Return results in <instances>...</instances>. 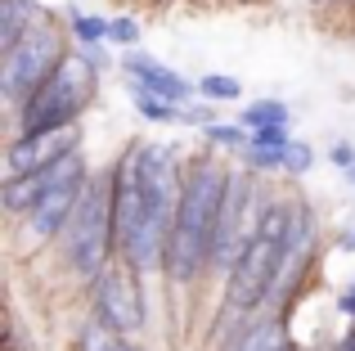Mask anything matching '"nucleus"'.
Masks as SVG:
<instances>
[{"label":"nucleus","instance_id":"obj_13","mask_svg":"<svg viewBox=\"0 0 355 351\" xmlns=\"http://www.w3.org/2000/svg\"><path fill=\"white\" fill-rule=\"evenodd\" d=\"M121 68L130 72V81H135L139 90H148V95H157V99H166V104H184V99L193 95V86L180 77V72H171L166 63H157V59H148V54H130Z\"/></svg>","mask_w":355,"mask_h":351},{"label":"nucleus","instance_id":"obj_2","mask_svg":"<svg viewBox=\"0 0 355 351\" xmlns=\"http://www.w3.org/2000/svg\"><path fill=\"white\" fill-rule=\"evenodd\" d=\"M225 189H230V171L216 158H198L184 171L180 207H175V225L162 262V275L171 284H193L202 275V266H211V234H216Z\"/></svg>","mask_w":355,"mask_h":351},{"label":"nucleus","instance_id":"obj_27","mask_svg":"<svg viewBox=\"0 0 355 351\" xmlns=\"http://www.w3.org/2000/svg\"><path fill=\"white\" fill-rule=\"evenodd\" d=\"M342 248H347V252H355V225L347 230V234H342Z\"/></svg>","mask_w":355,"mask_h":351},{"label":"nucleus","instance_id":"obj_1","mask_svg":"<svg viewBox=\"0 0 355 351\" xmlns=\"http://www.w3.org/2000/svg\"><path fill=\"white\" fill-rule=\"evenodd\" d=\"M117 180V257L135 275L166 262V239L175 225L184 176L171 144H139L113 171Z\"/></svg>","mask_w":355,"mask_h":351},{"label":"nucleus","instance_id":"obj_22","mask_svg":"<svg viewBox=\"0 0 355 351\" xmlns=\"http://www.w3.org/2000/svg\"><path fill=\"white\" fill-rule=\"evenodd\" d=\"M72 32L81 36V45L108 41V18H95V14H72Z\"/></svg>","mask_w":355,"mask_h":351},{"label":"nucleus","instance_id":"obj_4","mask_svg":"<svg viewBox=\"0 0 355 351\" xmlns=\"http://www.w3.org/2000/svg\"><path fill=\"white\" fill-rule=\"evenodd\" d=\"M293 216H297V203H266L257 239L248 243V252L230 271V289H225V316L230 320L266 307L279 257H284V243H288V230H293Z\"/></svg>","mask_w":355,"mask_h":351},{"label":"nucleus","instance_id":"obj_17","mask_svg":"<svg viewBox=\"0 0 355 351\" xmlns=\"http://www.w3.org/2000/svg\"><path fill=\"white\" fill-rule=\"evenodd\" d=\"M117 347H121V334L108 329L104 320H90V325L81 329V351H117Z\"/></svg>","mask_w":355,"mask_h":351},{"label":"nucleus","instance_id":"obj_19","mask_svg":"<svg viewBox=\"0 0 355 351\" xmlns=\"http://www.w3.org/2000/svg\"><path fill=\"white\" fill-rule=\"evenodd\" d=\"M198 95L202 99H216V104H230V99L243 95V86H239L234 77H225V72H211V77L198 81Z\"/></svg>","mask_w":355,"mask_h":351},{"label":"nucleus","instance_id":"obj_28","mask_svg":"<svg viewBox=\"0 0 355 351\" xmlns=\"http://www.w3.org/2000/svg\"><path fill=\"white\" fill-rule=\"evenodd\" d=\"M338 351H355V329H351L347 338H342V347H338Z\"/></svg>","mask_w":355,"mask_h":351},{"label":"nucleus","instance_id":"obj_12","mask_svg":"<svg viewBox=\"0 0 355 351\" xmlns=\"http://www.w3.org/2000/svg\"><path fill=\"white\" fill-rule=\"evenodd\" d=\"M77 140H81L77 122L72 126H54V131H36V135H18V140L9 144V176L50 167V162L63 158V153L77 149Z\"/></svg>","mask_w":355,"mask_h":351},{"label":"nucleus","instance_id":"obj_8","mask_svg":"<svg viewBox=\"0 0 355 351\" xmlns=\"http://www.w3.org/2000/svg\"><path fill=\"white\" fill-rule=\"evenodd\" d=\"M95 320H104L117 334H135L144 329V298H139V275L126 262L108 266L95 280Z\"/></svg>","mask_w":355,"mask_h":351},{"label":"nucleus","instance_id":"obj_11","mask_svg":"<svg viewBox=\"0 0 355 351\" xmlns=\"http://www.w3.org/2000/svg\"><path fill=\"white\" fill-rule=\"evenodd\" d=\"M72 171H86V158H81V149L63 153L59 162H50V167L5 176V185H0V203H5L9 212H32V203L41 198V194L50 189V185H59L63 176H72Z\"/></svg>","mask_w":355,"mask_h":351},{"label":"nucleus","instance_id":"obj_20","mask_svg":"<svg viewBox=\"0 0 355 351\" xmlns=\"http://www.w3.org/2000/svg\"><path fill=\"white\" fill-rule=\"evenodd\" d=\"M243 158H248L252 171H284V144H248L243 149Z\"/></svg>","mask_w":355,"mask_h":351},{"label":"nucleus","instance_id":"obj_25","mask_svg":"<svg viewBox=\"0 0 355 351\" xmlns=\"http://www.w3.org/2000/svg\"><path fill=\"white\" fill-rule=\"evenodd\" d=\"M248 131H252V144H275V149L293 140V135H288V126H248Z\"/></svg>","mask_w":355,"mask_h":351},{"label":"nucleus","instance_id":"obj_14","mask_svg":"<svg viewBox=\"0 0 355 351\" xmlns=\"http://www.w3.org/2000/svg\"><path fill=\"white\" fill-rule=\"evenodd\" d=\"M36 23H41V5L36 0H5V9H0V54L14 50Z\"/></svg>","mask_w":355,"mask_h":351},{"label":"nucleus","instance_id":"obj_18","mask_svg":"<svg viewBox=\"0 0 355 351\" xmlns=\"http://www.w3.org/2000/svg\"><path fill=\"white\" fill-rule=\"evenodd\" d=\"M135 113H144L148 122H175V117H180V104H166V99H157V95H148V90L135 86Z\"/></svg>","mask_w":355,"mask_h":351},{"label":"nucleus","instance_id":"obj_29","mask_svg":"<svg viewBox=\"0 0 355 351\" xmlns=\"http://www.w3.org/2000/svg\"><path fill=\"white\" fill-rule=\"evenodd\" d=\"M117 351H139V347H126V343H121V347H117Z\"/></svg>","mask_w":355,"mask_h":351},{"label":"nucleus","instance_id":"obj_16","mask_svg":"<svg viewBox=\"0 0 355 351\" xmlns=\"http://www.w3.org/2000/svg\"><path fill=\"white\" fill-rule=\"evenodd\" d=\"M243 126H288V104H279V99H257V104H248V113H243Z\"/></svg>","mask_w":355,"mask_h":351},{"label":"nucleus","instance_id":"obj_10","mask_svg":"<svg viewBox=\"0 0 355 351\" xmlns=\"http://www.w3.org/2000/svg\"><path fill=\"white\" fill-rule=\"evenodd\" d=\"M311 257H315V221H311L306 207H297L293 230H288V243H284V257H279V271H275V284H270V298H266L270 311L284 307V298L293 293V284L302 280V271L311 266Z\"/></svg>","mask_w":355,"mask_h":351},{"label":"nucleus","instance_id":"obj_26","mask_svg":"<svg viewBox=\"0 0 355 351\" xmlns=\"http://www.w3.org/2000/svg\"><path fill=\"white\" fill-rule=\"evenodd\" d=\"M333 162H338V167H355V153L347 144H338V149H333Z\"/></svg>","mask_w":355,"mask_h":351},{"label":"nucleus","instance_id":"obj_3","mask_svg":"<svg viewBox=\"0 0 355 351\" xmlns=\"http://www.w3.org/2000/svg\"><path fill=\"white\" fill-rule=\"evenodd\" d=\"M59 239H63V262L81 280H99L108 271V252L117 248V180H113V171L86 180V189H81V198H77V207H72Z\"/></svg>","mask_w":355,"mask_h":351},{"label":"nucleus","instance_id":"obj_6","mask_svg":"<svg viewBox=\"0 0 355 351\" xmlns=\"http://www.w3.org/2000/svg\"><path fill=\"white\" fill-rule=\"evenodd\" d=\"M63 59H68V50H63V32L41 18V23L14 45V50H5V72H0V90H5V99H9V104H23V99L32 95V90L41 86Z\"/></svg>","mask_w":355,"mask_h":351},{"label":"nucleus","instance_id":"obj_30","mask_svg":"<svg viewBox=\"0 0 355 351\" xmlns=\"http://www.w3.org/2000/svg\"><path fill=\"white\" fill-rule=\"evenodd\" d=\"M347 176H351V180H355V167H347Z\"/></svg>","mask_w":355,"mask_h":351},{"label":"nucleus","instance_id":"obj_7","mask_svg":"<svg viewBox=\"0 0 355 351\" xmlns=\"http://www.w3.org/2000/svg\"><path fill=\"white\" fill-rule=\"evenodd\" d=\"M261 198L252 189V180L243 171L230 176V189H225V203H220V216H216V234H211V266L216 271H234V262L248 252V243L257 239L261 230Z\"/></svg>","mask_w":355,"mask_h":351},{"label":"nucleus","instance_id":"obj_24","mask_svg":"<svg viewBox=\"0 0 355 351\" xmlns=\"http://www.w3.org/2000/svg\"><path fill=\"white\" fill-rule=\"evenodd\" d=\"M108 41L113 45H135L139 41V23L135 18H108Z\"/></svg>","mask_w":355,"mask_h":351},{"label":"nucleus","instance_id":"obj_23","mask_svg":"<svg viewBox=\"0 0 355 351\" xmlns=\"http://www.w3.org/2000/svg\"><path fill=\"white\" fill-rule=\"evenodd\" d=\"M311 167H315V149H311V144H302V140H288L284 144V171L302 176V171H311Z\"/></svg>","mask_w":355,"mask_h":351},{"label":"nucleus","instance_id":"obj_5","mask_svg":"<svg viewBox=\"0 0 355 351\" xmlns=\"http://www.w3.org/2000/svg\"><path fill=\"white\" fill-rule=\"evenodd\" d=\"M99 81V63L86 50H72L32 95L18 104V135H36V131H54V126H72L81 117V108L90 104Z\"/></svg>","mask_w":355,"mask_h":351},{"label":"nucleus","instance_id":"obj_15","mask_svg":"<svg viewBox=\"0 0 355 351\" xmlns=\"http://www.w3.org/2000/svg\"><path fill=\"white\" fill-rule=\"evenodd\" d=\"M234 351H288V325L279 316L248 320V329L239 334Z\"/></svg>","mask_w":355,"mask_h":351},{"label":"nucleus","instance_id":"obj_9","mask_svg":"<svg viewBox=\"0 0 355 351\" xmlns=\"http://www.w3.org/2000/svg\"><path fill=\"white\" fill-rule=\"evenodd\" d=\"M81 189H86V171H72V176H63L59 185H50V189L32 203V212H27V239H36V243L59 239L63 225H68V216H72V207H77V198H81Z\"/></svg>","mask_w":355,"mask_h":351},{"label":"nucleus","instance_id":"obj_21","mask_svg":"<svg viewBox=\"0 0 355 351\" xmlns=\"http://www.w3.org/2000/svg\"><path fill=\"white\" fill-rule=\"evenodd\" d=\"M207 135L211 144H225V149H248L252 144V131H239V126H230V122H207Z\"/></svg>","mask_w":355,"mask_h":351}]
</instances>
